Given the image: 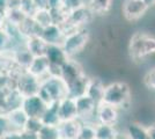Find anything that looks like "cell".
Listing matches in <instances>:
<instances>
[{"mask_svg": "<svg viewBox=\"0 0 155 139\" xmlns=\"http://www.w3.org/2000/svg\"><path fill=\"white\" fill-rule=\"evenodd\" d=\"M129 52L133 60L143 59L155 53V37L145 33H136L130 40Z\"/></svg>", "mask_w": 155, "mask_h": 139, "instance_id": "cell-3", "label": "cell"}, {"mask_svg": "<svg viewBox=\"0 0 155 139\" xmlns=\"http://www.w3.org/2000/svg\"><path fill=\"white\" fill-rule=\"evenodd\" d=\"M88 42H89V31L84 28L66 35L61 48L64 49L68 58H73L74 56H77L78 53L84 50L88 44Z\"/></svg>", "mask_w": 155, "mask_h": 139, "instance_id": "cell-5", "label": "cell"}, {"mask_svg": "<svg viewBox=\"0 0 155 139\" xmlns=\"http://www.w3.org/2000/svg\"><path fill=\"white\" fill-rule=\"evenodd\" d=\"M119 137L115 125L95 124V139H117Z\"/></svg>", "mask_w": 155, "mask_h": 139, "instance_id": "cell-25", "label": "cell"}, {"mask_svg": "<svg viewBox=\"0 0 155 139\" xmlns=\"http://www.w3.org/2000/svg\"><path fill=\"white\" fill-rule=\"evenodd\" d=\"M93 16L94 14L91 11V8L88 7V5H84L67 14L66 20L60 27L64 30L65 35H68L75 30L84 29L93 20Z\"/></svg>", "mask_w": 155, "mask_h": 139, "instance_id": "cell-4", "label": "cell"}, {"mask_svg": "<svg viewBox=\"0 0 155 139\" xmlns=\"http://www.w3.org/2000/svg\"><path fill=\"white\" fill-rule=\"evenodd\" d=\"M84 68L81 64L73 58H70L61 66V74L60 78L63 79L66 86H70L72 82H74L77 79H79L81 75H84Z\"/></svg>", "mask_w": 155, "mask_h": 139, "instance_id": "cell-9", "label": "cell"}, {"mask_svg": "<svg viewBox=\"0 0 155 139\" xmlns=\"http://www.w3.org/2000/svg\"><path fill=\"white\" fill-rule=\"evenodd\" d=\"M89 80L91 78L88 75H81L79 79H77L74 82H72L70 86H67V96L73 98V99H78L86 95L87 93V88L89 85Z\"/></svg>", "mask_w": 155, "mask_h": 139, "instance_id": "cell-17", "label": "cell"}, {"mask_svg": "<svg viewBox=\"0 0 155 139\" xmlns=\"http://www.w3.org/2000/svg\"><path fill=\"white\" fill-rule=\"evenodd\" d=\"M65 33L61 27L52 23L41 30L39 37L45 42L48 45H61L65 38Z\"/></svg>", "mask_w": 155, "mask_h": 139, "instance_id": "cell-12", "label": "cell"}, {"mask_svg": "<svg viewBox=\"0 0 155 139\" xmlns=\"http://www.w3.org/2000/svg\"><path fill=\"white\" fill-rule=\"evenodd\" d=\"M35 6L37 9H49V1L48 0H34Z\"/></svg>", "mask_w": 155, "mask_h": 139, "instance_id": "cell-41", "label": "cell"}, {"mask_svg": "<svg viewBox=\"0 0 155 139\" xmlns=\"http://www.w3.org/2000/svg\"><path fill=\"white\" fill-rule=\"evenodd\" d=\"M5 21H6V19H5V13L4 12H0V30L2 29V27L5 25Z\"/></svg>", "mask_w": 155, "mask_h": 139, "instance_id": "cell-45", "label": "cell"}, {"mask_svg": "<svg viewBox=\"0 0 155 139\" xmlns=\"http://www.w3.org/2000/svg\"><path fill=\"white\" fill-rule=\"evenodd\" d=\"M77 139H95V124L81 122Z\"/></svg>", "mask_w": 155, "mask_h": 139, "instance_id": "cell-30", "label": "cell"}, {"mask_svg": "<svg viewBox=\"0 0 155 139\" xmlns=\"http://www.w3.org/2000/svg\"><path fill=\"white\" fill-rule=\"evenodd\" d=\"M58 114L60 122L78 119L75 99L66 96L63 100H60L58 102Z\"/></svg>", "mask_w": 155, "mask_h": 139, "instance_id": "cell-13", "label": "cell"}, {"mask_svg": "<svg viewBox=\"0 0 155 139\" xmlns=\"http://www.w3.org/2000/svg\"><path fill=\"white\" fill-rule=\"evenodd\" d=\"M45 58L49 61V65L58 67H61L70 59L61 45H48L45 51Z\"/></svg>", "mask_w": 155, "mask_h": 139, "instance_id": "cell-14", "label": "cell"}, {"mask_svg": "<svg viewBox=\"0 0 155 139\" xmlns=\"http://www.w3.org/2000/svg\"><path fill=\"white\" fill-rule=\"evenodd\" d=\"M148 7L142 0H125L123 4V15L126 20L134 21L142 18Z\"/></svg>", "mask_w": 155, "mask_h": 139, "instance_id": "cell-10", "label": "cell"}, {"mask_svg": "<svg viewBox=\"0 0 155 139\" xmlns=\"http://www.w3.org/2000/svg\"><path fill=\"white\" fill-rule=\"evenodd\" d=\"M11 55H12V58H13L14 63L19 67L26 70V71L27 68L29 67V65H30L32 58H34L28 52L26 46H20L18 49L11 51Z\"/></svg>", "mask_w": 155, "mask_h": 139, "instance_id": "cell-21", "label": "cell"}, {"mask_svg": "<svg viewBox=\"0 0 155 139\" xmlns=\"http://www.w3.org/2000/svg\"><path fill=\"white\" fill-rule=\"evenodd\" d=\"M38 95L46 104L58 103L60 100L67 96V86L61 78L46 77L41 80Z\"/></svg>", "mask_w": 155, "mask_h": 139, "instance_id": "cell-1", "label": "cell"}, {"mask_svg": "<svg viewBox=\"0 0 155 139\" xmlns=\"http://www.w3.org/2000/svg\"><path fill=\"white\" fill-rule=\"evenodd\" d=\"M75 104H77L78 119L80 122L93 123L91 119L95 118V113H96V108H97L96 102L93 101L89 96L84 95L81 98L75 99ZM95 123H96V119H95Z\"/></svg>", "mask_w": 155, "mask_h": 139, "instance_id": "cell-7", "label": "cell"}, {"mask_svg": "<svg viewBox=\"0 0 155 139\" xmlns=\"http://www.w3.org/2000/svg\"><path fill=\"white\" fill-rule=\"evenodd\" d=\"M27 16L21 12V9H20L19 7H16V8H8V9L5 11V19H6L7 22L16 25V26H20L22 23V21L25 20Z\"/></svg>", "mask_w": 155, "mask_h": 139, "instance_id": "cell-29", "label": "cell"}, {"mask_svg": "<svg viewBox=\"0 0 155 139\" xmlns=\"http://www.w3.org/2000/svg\"><path fill=\"white\" fill-rule=\"evenodd\" d=\"M9 131H12V127L7 119L6 114H0V139L4 138Z\"/></svg>", "mask_w": 155, "mask_h": 139, "instance_id": "cell-36", "label": "cell"}, {"mask_svg": "<svg viewBox=\"0 0 155 139\" xmlns=\"http://www.w3.org/2000/svg\"><path fill=\"white\" fill-rule=\"evenodd\" d=\"M22 101H23V98L20 95V93L16 89H13L0 101V113L6 114L7 111L20 108L22 104Z\"/></svg>", "mask_w": 155, "mask_h": 139, "instance_id": "cell-18", "label": "cell"}, {"mask_svg": "<svg viewBox=\"0 0 155 139\" xmlns=\"http://www.w3.org/2000/svg\"><path fill=\"white\" fill-rule=\"evenodd\" d=\"M19 8L27 18H31L32 15L35 14V12L37 11L34 0H20Z\"/></svg>", "mask_w": 155, "mask_h": 139, "instance_id": "cell-33", "label": "cell"}, {"mask_svg": "<svg viewBox=\"0 0 155 139\" xmlns=\"http://www.w3.org/2000/svg\"><path fill=\"white\" fill-rule=\"evenodd\" d=\"M7 6H8V0H0V12H4L7 9Z\"/></svg>", "mask_w": 155, "mask_h": 139, "instance_id": "cell-44", "label": "cell"}, {"mask_svg": "<svg viewBox=\"0 0 155 139\" xmlns=\"http://www.w3.org/2000/svg\"><path fill=\"white\" fill-rule=\"evenodd\" d=\"M149 139H155V125H150L147 127Z\"/></svg>", "mask_w": 155, "mask_h": 139, "instance_id": "cell-43", "label": "cell"}, {"mask_svg": "<svg viewBox=\"0 0 155 139\" xmlns=\"http://www.w3.org/2000/svg\"><path fill=\"white\" fill-rule=\"evenodd\" d=\"M131 100V89L125 82H112L104 87L102 103L115 108H125Z\"/></svg>", "mask_w": 155, "mask_h": 139, "instance_id": "cell-2", "label": "cell"}, {"mask_svg": "<svg viewBox=\"0 0 155 139\" xmlns=\"http://www.w3.org/2000/svg\"><path fill=\"white\" fill-rule=\"evenodd\" d=\"M19 28L21 34L26 38L34 37V36H39L41 30H42V28L32 20V18H26L25 20L22 21V23L19 26Z\"/></svg>", "mask_w": 155, "mask_h": 139, "instance_id": "cell-24", "label": "cell"}, {"mask_svg": "<svg viewBox=\"0 0 155 139\" xmlns=\"http://www.w3.org/2000/svg\"><path fill=\"white\" fill-rule=\"evenodd\" d=\"M112 5V0H89L88 7L91 8L93 14L104 15L110 11Z\"/></svg>", "mask_w": 155, "mask_h": 139, "instance_id": "cell-27", "label": "cell"}, {"mask_svg": "<svg viewBox=\"0 0 155 139\" xmlns=\"http://www.w3.org/2000/svg\"><path fill=\"white\" fill-rule=\"evenodd\" d=\"M84 5H86V0H64V9L67 13H70L74 9H78Z\"/></svg>", "mask_w": 155, "mask_h": 139, "instance_id": "cell-37", "label": "cell"}, {"mask_svg": "<svg viewBox=\"0 0 155 139\" xmlns=\"http://www.w3.org/2000/svg\"><path fill=\"white\" fill-rule=\"evenodd\" d=\"M2 139H22V133H21V131H14V130H12V131H9V132L7 133Z\"/></svg>", "mask_w": 155, "mask_h": 139, "instance_id": "cell-40", "label": "cell"}, {"mask_svg": "<svg viewBox=\"0 0 155 139\" xmlns=\"http://www.w3.org/2000/svg\"><path fill=\"white\" fill-rule=\"evenodd\" d=\"M42 126H43V123H42L41 118H28L23 131H28V132H32V133H38V131L42 129Z\"/></svg>", "mask_w": 155, "mask_h": 139, "instance_id": "cell-34", "label": "cell"}, {"mask_svg": "<svg viewBox=\"0 0 155 139\" xmlns=\"http://www.w3.org/2000/svg\"><path fill=\"white\" fill-rule=\"evenodd\" d=\"M22 133V139H38L37 133L28 132V131H21Z\"/></svg>", "mask_w": 155, "mask_h": 139, "instance_id": "cell-42", "label": "cell"}, {"mask_svg": "<svg viewBox=\"0 0 155 139\" xmlns=\"http://www.w3.org/2000/svg\"><path fill=\"white\" fill-rule=\"evenodd\" d=\"M48 71H49V61L45 58V56L34 57L29 67L27 68V72L38 78L39 80H43L48 77Z\"/></svg>", "mask_w": 155, "mask_h": 139, "instance_id": "cell-15", "label": "cell"}, {"mask_svg": "<svg viewBox=\"0 0 155 139\" xmlns=\"http://www.w3.org/2000/svg\"><path fill=\"white\" fill-rule=\"evenodd\" d=\"M143 82L148 88L155 89V67L149 70L148 72L146 73V75L143 78Z\"/></svg>", "mask_w": 155, "mask_h": 139, "instance_id": "cell-38", "label": "cell"}, {"mask_svg": "<svg viewBox=\"0 0 155 139\" xmlns=\"http://www.w3.org/2000/svg\"><path fill=\"white\" fill-rule=\"evenodd\" d=\"M46 104L38 95H34L29 98H23L21 108L29 118H41L45 111Z\"/></svg>", "mask_w": 155, "mask_h": 139, "instance_id": "cell-8", "label": "cell"}, {"mask_svg": "<svg viewBox=\"0 0 155 139\" xmlns=\"http://www.w3.org/2000/svg\"><path fill=\"white\" fill-rule=\"evenodd\" d=\"M43 125H52L58 126L60 124V118L58 114V103L48 104L43 116L41 117Z\"/></svg>", "mask_w": 155, "mask_h": 139, "instance_id": "cell-23", "label": "cell"}, {"mask_svg": "<svg viewBox=\"0 0 155 139\" xmlns=\"http://www.w3.org/2000/svg\"><path fill=\"white\" fill-rule=\"evenodd\" d=\"M31 18L42 29L52 25V18L50 9H37Z\"/></svg>", "mask_w": 155, "mask_h": 139, "instance_id": "cell-28", "label": "cell"}, {"mask_svg": "<svg viewBox=\"0 0 155 139\" xmlns=\"http://www.w3.org/2000/svg\"><path fill=\"white\" fill-rule=\"evenodd\" d=\"M104 87L105 86L103 85V82H102L101 79H98V78H91L86 95L89 96L93 101H95L97 104H98L102 101Z\"/></svg>", "mask_w": 155, "mask_h": 139, "instance_id": "cell-22", "label": "cell"}, {"mask_svg": "<svg viewBox=\"0 0 155 139\" xmlns=\"http://www.w3.org/2000/svg\"><path fill=\"white\" fill-rule=\"evenodd\" d=\"M25 46L32 57H41V56H45L48 44L39 36H34L27 38Z\"/></svg>", "mask_w": 155, "mask_h": 139, "instance_id": "cell-20", "label": "cell"}, {"mask_svg": "<svg viewBox=\"0 0 155 139\" xmlns=\"http://www.w3.org/2000/svg\"><path fill=\"white\" fill-rule=\"evenodd\" d=\"M37 134H38V139H60L58 126L43 125Z\"/></svg>", "mask_w": 155, "mask_h": 139, "instance_id": "cell-31", "label": "cell"}, {"mask_svg": "<svg viewBox=\"0 0 155 139\" xmlns=\"http://www.w3.org/2000/svg\"><path fill=\"white\" fill-rule=\"evenodd\" d=\"M48 1H49V9L64 8V0H48Z\"/></svg>", "mask_w": 155, "mask_h": 139, "instance_id": "cell-39", "label": "cell"}, {"mask_svg": "<svg viewBox=\"0 0 155 139\" xmlns=\"http://www.w3.org/2000/svg\"><path fill=\"white\" fill-rule=\"evenodd\" d=\"M117 139H122V138H120V137H118V138H117Z\"/></svg>", "mask_w": 155, "mask_h": 139, "instance_id": "cell-47", "label": "cell"}, {"mask_svg": "<svg viewBox=\"0 0 155 139\" xmlns=\"http://www.w3.org/2000/svg\"><path fill=\"white\" fill-rule=\"evenodd\" d=\"M95 119H96V124L98 123L105 125H116L118 121V109L101 102L97 104Z\"/></svg>", "mask_w": 155, "mask_h": 139, "instance_id": "cell-11", "label": "cell"}, {"mask_svg": "<svg viewBox=\"0 0 155 139\" xmlns=\"http://www.w3.org/2000/svg\"><path fill=\"white\" fill-rule=\"evenodd\" d=\"M39 87H41V80L27 71H25L15 80V89L20 93L22 98L37 95L39 92Z\"/></svg>", "mask_w": 155, "mask_h": 139, "instance_id": "cell-6", "label": "cell"}, {"mask_svg": "<svg viewBox=\"0 0 155 139\" xmlns=\"http://www.w3.org/2000/svg\"><path fill=\"white\" fill-rule=\"evenodd\" d=\"M126 138L127 139H149L148 131L146 126L139 123H130L126 127Z\"/></svg>", "mask_w": 155, "mask_h": 139, "instance_id": "cell-26", "label": "cell"}, {"mask_svg": "<svg viewBox=\"0 0 155 139\" xmlns=\"http://www.w3.org/2000/svg\"><path fill=\"white\" fill-rule=\"evenodd\" d=\"M146 5H147V7H152V6H155V0H142Z\"/></svg>", "mask_w": 155, "mask_h": 139, "instance_id": "cell-46", "label": "cell"}, {"mask_svg": "<svg viewBox=\"0 0 155 139\" xmlns=\"http://www.w3.org/2000/svg\"><path fill=\"white\" fill-rule=\"evenodd\" d=\"M13 65L14 61L11 52L0 53V75H7Z\"/></svg>", "mask_w": 155, "mask_h": 139, "instance_id": "cell-32", "label": "cell"}, {"mask_svg": "<svg viewBox=\"0 0 155 139\" xmlns=\"http://www.w3.org/2000/svg\"><path fill=\"white\" fill-rule=\"evenodd\" d=\"M6 116L9 124H11L12 130H14V131H23L27 121L29 118L21 107L13 109L11 111H7Z\"/></svg>", "mask_w": 155, "mask_h": 139, "instance_id": "cell-16", "label": "cell"}, {"mask_svg": "<svg viewBox=\"0 0 155 139\" xmlns=\"http://www.w3.org/2000/svg\"><path fill=\"white\" fill-rule=\"evenodd\" d=\"M80 124L81 122L79 119L60 122V124L58 125L60 139H77Z\"/></svg>", "mask_w": 155, "mask_h": 139, "instance_id": "cell-19", "label": "cell"}, {"mask_svg": "<svg viewBox=\"0 0 155 139\" xmlns=\"http://www.w3.org/2000/svg\"><path fill=\"white\" fill-rule=\"evenodd\" d=\"M12 50V40L7 35L4 29L0 30V53L9 52Z\"/></svg>", "mask_w": 155, "mask_h": 139, "instance_id": "cell-35", "label": "cell"}]
</instances>
